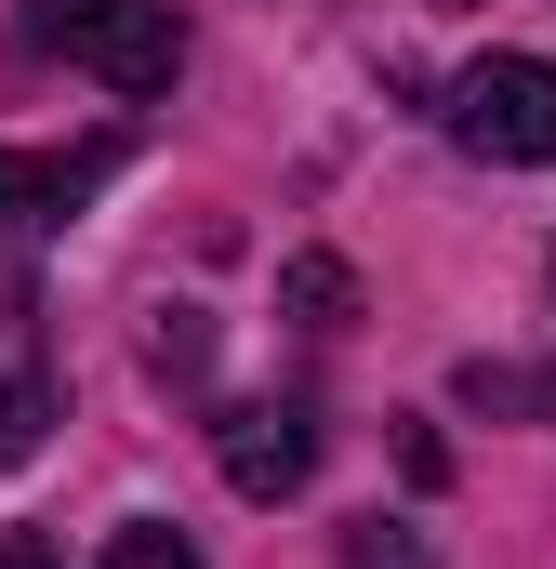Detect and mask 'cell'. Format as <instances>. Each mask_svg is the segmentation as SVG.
I'll return each mask as SVG.
<instances>
[{
    "mask_svg": "<svg viewBox=\"0 0 556 569\" xmlns=\"http://www.w3.org/2000/svg\"><path fill=\"white\" fill-rule=\"evenodd\" d=\"M437 13H477V0H437Z\"/></svg>",
    "mask_w": 556,
    "mask_h": 569,
    "instance_id": "cell-12",
    "label": "cell"
},
{
    "mask_svg": "<svg viewBox=\"0 0 556 569\" xmlns=\"http://www.w3.org/2000/svg\"><path fill=\"white\" fill-rule=\"evenodd\" d=\"M278 305H291L305 331H345V318H358V279H345L331 252H291V266H278Z\"/></svg>",
    "mask_w": 556,
    "mask_h": 569,
    "instance_id": "cell-5",
    "label": "cell"
},
{
    "mask_svg": "<svg viewBox=\"0 0 556 569\" xmlns=\"http://www.w3.org/2000/svg\"><path fill=\"white\" fill-rule=\"evenodd\" d=\"M0 569H67V557H53V530H0Z\"/></svg>",
    "mask_w": 556,
    "mask_h": 569,
    "instance_id": "cell-11",
    "label": "cell"
},
{
    "mask_svg": "<svg viewBox=\"0 0 556 569\" xmlns=\"http://www.w3.org/2000/svg\"><path fill=\"white\" fill-rule=\"evenodd\" d=\"M120 172V133H93V146H53V159H27V146H0V226H67L93 186Z\"/></svg>",
    "mask_w": 556,
    "mask_h": 569,
    "instance_id": "cell-4",
    "label": "cell"
},
{
    "mask_svg": "<svg viewBox=\"0 0 556 569\" xmlns=\"http://www.w3.org/2000/svg\"><path fill=\"white\" fill-rule=\"evenodd\" d=\"M450 146L464 159H504V172H530V159H556V67L544 53H490V67H464L450 80Z\"/></svg>",
    "mask_w": 556,
    "mask_h": 569,
    "instance_id": "cell-2",
    "label": "cell"
},
{
    "mask_svg": "<svg viewBox=\"0 0 556 569\" xmlns=\"http://www.w3.org/2000/svg\"><path fill=\"white\" fill-rule=\"evenodd\" d=\"M146 371H159V385H199V371H212V318H199V305H159V331H146Z\"/></svg>",
    "mask_w": 556,
    "mask_h": 569,
    "instance_id": "cell-6",
    "label": "cell"
},
{
    "mask_svg": "<svg viewBox=\"0 0 556 569\" xmlns=\"http://www.w3.org/2000/svg\"><path fill=\"white\" fill-rule=\"evenodd\" d=\"M212 463H226L239 503H291V490L318 477V411H305V398H239V411L212 425Z\"/></svg>",
    "mask_w": 556,
    "mask_h": 569,
    "instance_id": "cell-3",
    "label": "cell"
},
{
    "mask_svg": "<svg viewBox=\"0 0 556 569\" xmlns=\"http://www.w3.org/2000/svg\"><path fill=\"white\" fill-rule=\"evenodd\" d=\"M40 425H53V385H40V371H0V463H27Z\"/></svg>",
    "mask_w": 556,
    "mask_h": 569,
    "instance_id": "cell-7",
    "label": "cell"
},
{
    "mask_svg": "<svg viewBox=\"0 0 556 569\" xmlns=\"http://www.w3.org/2000/svg\"><path fill=\"white\" fill-rule=\"evenodd\" d=\"M27 40L93 67L107 93H172V67H186V13L172 0H27Z\"/></svg>",
    "mask_w": 556,
    "mask_h": 569,
    "instance_id": "cell-1",
    "label": "cell"
},
{
    "mask_svg": "<svg viewBox=\"0 0 556 569\" xmlns=\"http://www.w3.org/2000/svg\"><path fill=\"white\" fill-rule=\"evenodd\" d=\"M398 463H411V490H450V450H437V425H398Z\"/></svg>",
    "mask_w": 556,
    "mask_h": 569,
    "instance_id": "cell-10",
    "label": "cell"
},
{
    "mask_svg": "<svg viewBox=\"0 0 556 569\" xmlns=\"http://www.w3.org/2000/svg\"><path fill=\"white\" fill-rule=\"evenodd\" d=\"M345 569H424V543L398 517H358V530H345Z\"/></svg>",
    "mask_w": 556,
    "mask_h": 569,
    "instance_id": "cell-9",
    "label": "cell"
},
{
    "mask_svg": "<svg viewBox=\"0 0 556 569\" xmlns=\"http://www.w3.org/2000/svg\"><path fill=\"white\" fill-rule=\"evenodd\" d=\"M107 569H199V543H186V530H159V517H133V530L107 543Z\"/></svg>",
    "mask_w": 556,
    "mask_h": 569,
    "instance_id": "cell-8",
    "label": "cell"
}]
</instances>
